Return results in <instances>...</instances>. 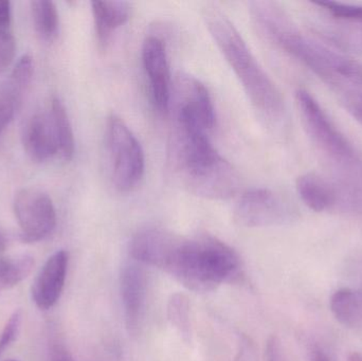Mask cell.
I'll list each match as a JSON object with an SVG mask.
<instances>
[{
    "instance_id": "7c38bea8",
    "label": "cell",
    "mask_w": 362,
    "mask_h": 361,
    "mask_svg": "<svg viewBox=\"0 0 362 361\" xmlns=\"http://www.w3.org/2000/svg\"><path fill=\"white\" fill-rule=\"evenodd\" d=\"M69 254L59 250L45 263L32 286V299L42 311L52 309L61 298L67 278Z\"/></svg>"
},
{
    "instance_id": "6da1fadb",
    "label": "cell",
    "mask_w": 362,
    "mask_h": 361,
    "mask_svg": "<svg viewBox=\"0 0 362 361\" xmlns=\"http://www.w3.org/2000/svg\"><path fill=\"white\" fill-rule=\"evenodd\" d=\"M168 163L174 179L187 192L206 199H231L240 188V175L206 137V131L174 122Z\"/></svg>"
},
{
    "instance_id": "ac0fdd59",
    "label": "cell",
    "mask_w": 362,
    "mask_h": 361,
    "mask_svg": "<svg viewBox=\"0 0 362 361\" xmlns=\"http://www.w3.org/2000/svg\"><path fill=\"white\" fill-rule=\"evenodd\" d=\"M329 307L342 326L362 330V290H338L331 297Z\"/></svg>"
},
{
    "instance_id": "1f68e13d",
    "label": "cell",
    "mask_w": 362,
    "mask_h": 361,
    "mask_svg": "<svg viewBox=\"0 0 362 361\" xmlns=\"http://www.w3.org/2000/svg\"><path fill=\"white\" fill-rule=\"evenodd\" d=\"M6 244L8 243H6V237H4V233L0 230V254H2V252L6 249Z\"/></svg>"
},
{
    "instance_id": "9a60e30c",
    "label": "cell",
    "mask_w": 362,
    "mask_h": 361,
    "mask_svg": "<svg viewBox=\"0 0 362 361\" xmlns=\"http://www.w3.org/2000/svg\"><path fill=\"white\" fill-rule=\"evenodd\" d=\"M23 144L32 160L44 162L57 155V143L50 114H35L27 121Z\"/></svg>"
},
{
    "instance_id": "7402d4cb",
    "label": "cell",
    "mask_w": 362,
    "mask_h": 361,
    "mask_svg": "<svg viewBox=\"0 0 362 361\" xmlns=\"http://www.w3.org/2000/svg\"><path fill=\"white\" fill-rule=\"evenodd\" d=\"M168 317L183 337L189 336V303L182 294H175L168 304Z\"/></svg>"
},
{
    "instance_id": "8fae6325",
    "label": "cell",
    "mask_w": 362,
    "mask_h": 361,
    "mask_svg": "<svg viewBox=\"0 0 362 361\" xmlns=\"http://www.w3.org/2000/svg\"><path fill=\"white\" fill-rule=\"evenodd\" d=\"M146 271L141 264L134 262L125 265L121 271L120 290L124 309L125 324L129 334L137 335L146 309Z\"/></svg>"
},
{
    "instance_id": "cb8c5ba5",
    "label": "cell",
    "mask_w": 362,
    "mask_h": 361,
    "mask_svg": "<svg viewBox=\"0 0 362 361\" xmlns=\"http://www.w3.org/2000/svg\"><path fill=\"white\" fill-rule=\"evenodd\" d=\"M21 324H23V313L18 309L8 318V322L0 334V358L16 341L21 332Z\"/></svg>"
},
{
    "instance_id": "ffe728a7",
    "label": "cell",
    "mask_w": 362,
    "mask_h": 361,
    "mask_svg": "<svg viewBox=\"0 0 362 361\" xmlns=\"http://www.w3.org/2000/svg\"><path fill=\"white\" fill-rule=\"evenodd\" d=\"M34 27L42 40H52L59 31V12L54 2L35 0L31 2Z\"/></svg>"
},
{
    "instance_id": "7a4b0ae2",
    "label": "cell",
    "mask_w": 362,
    "mask_h": 361,
    "mask_svg": "<svg viewBox=\"0 0 362 361\" xmlns=\"http://www.w3.org/2000/svg\"><path fill=\"white\" fill-rule=\"evenodd\" d=\"M250 13L259 29L276 46L332 86L362 87V64L331 50L295 29L280 8L268 1H253Z\"/></svg>"
},
{
    "instance_id": "83f0119b",
    "label": "cell",
    "mask_w": 362,
    "mask_h": 361,
    "mask_svg": "<svg viewBox=\"0 0 362 361\" xmlns=\"http://www.w3.org/2000/svg\"><path fill=\"white\" fill-rule=\"evenodd\" d=\"M234 361H257V351L250 339L247 337L243 338L238 356Z\"/></svg>"
},
{
    "instance_id": "5bb4252c",
    "label": "cell",
    "mask_w": 362,
    "mask_h": 361,
    "mask_svg": "<svg viewBox=\"0 0 362 361\" xmlns=\"http://www.w3.org/2000/svg\"><path fill=\"white\" fill-rule=\"evenodd\" d=\"M33 76V61L30 55H23L17 61L10 78L0 87V136L10 124L23 100Z\"/></svg>"
},
{
    "instance_id": "3957f363",
    "label": "cell",
    "mask_w": 362,
    "mask_h": 361,
    "mask_svg": "<svg viewBox=\"0 0 362 361\" xmlns=\"http://www.w3.org/2000/svg\"><path fill=\"white\" fill-rule=\"evenodd\" d=\"M204 18L217 48L240 81L255 110L269 118H280L284 112L282 95L259 65L235 25L213 6L204 10Z\"/></svg>"
},
{
    "instance_id": "4dcf8cb0",
    "label": "cell",
    "mask_w": 362,
    "mask_h": 361,
    "mask_svg": "<svg viewBox=\"0 0 362 361\" xmlns=\"http://www.w3.org/2000/svg\"><path fill=\"white\" fill-rule=\"evenodd\" d=\"M312 361H331L329 356L325 353L321 349L314 350L313 352Z\"/></svg>"
},
{
    "instance_id": "d6a6232c",
    "label": "cell",
    "mask_w": 362,
    "mask_h": 361,
    "mask_svg": "<svg viewBox=\"0 0 362 361\" xmlns=\"http://www.w3.org/2000/svg\"><path fill=\"white\" fill-rule=\"evenodd\" d=\"M349 361H362V354L358 352H353L349 356Z\"/></svg>"
},
{
    "instance_id": "e0dca14e",
    "label": "cell",
    "mask_w": 362,
    "mask_h": 361,
    "mask_svg": "<svg viewBox=\"0 0 362 361\" xmlns=\"http://www.w3.org/2000/svg\"><path fill=\"white\" fill-rule=\"evenodd\" d=\"M95 34L101 46H106L112 34L129 18L131 6L125 1H93Z\"/></svg>"
},
{
    "instance_id": "44dd1931",
    "label": "cell",
    "mask_w": 362,
    "mask_h": 361,
    "mask_svg": "<svg viewBox=\"0 0 362 361\" xmlns=\"http://www.w3.org/2000/svg\"><path fill=\"white\" fill-rule=\"evenodd\" d=\"M34 260L29 256L0 258V292L18 285L31 273Z\"/></svg>"
},
{
    "instance_id": "52a82bcc",
    "label": "cell",
    "mask_w": 362,
    "mask_h": 361,
    "mask_svg": "<svg viewBox=\"0 0 362 361\" xmlns=\"http://www.w3.org/2000/svg\"><path fill=\"white\" fill-rule=\"evenodd\" d=\"M169 112L174 122L208 131L214 126L215 110L210 93L195 76L178 73L172 83Z\"/></svg>"
},
{
    "instance_id": "4316f807",
    "label": "cell",
    "mask_w": 362,
    "mask_h": 361,
    "mask_svg": "<svg viewBox=\"0 0 362 361\" xmlns=\"http://www.w3.org/2000/svg\"><path fill=\"white\" fill-rule=\"evenodd\" d=\"M266 361H286L284 350L280 339L276 336H272L266 343Z\"/></svg>"
},
{
    "instance_id": "2e32d148",
    "label": "cell",
    "mask_w": 362,
    "mask_h": 361,
    "mask_svg": "<svg viewBox=\"0 0 362 361\" xmlns=\"http://www.w3.org/2000/svg\"><path fill=\"white\" fill-rule=\"evenodd\" d=\"M297 192L301 201L315 212L337 209V186L335 182L327 180L317 174L308 173L297 180Z\"/></svg>"
},
{
    "instance_id": "f546056e",
    "label": "cell",
    "mask_w": 362,
    "mask_h": 361,
    "mask_svg": "<svg viewBox=\"0 0 362 361\" xmlns=\"http://www.w3.org/2000/svg\"><path fill=\"white\" fill-rule=\"evenodd\" d=\"M52 361H74L72 360L71 356L67 353V352L64 351L62 349H57V351L54 352V355H53Z\"/></svg>"
},
{
    "instance_id": "484cf974",
    "label": "cell",
    "mask_w": 362,
    "mask_h": 361,
    "mask_svg": "<svg viewBox=\"0 0 362 361\" xmlns=\"http://www.w3.org/2000/svg\"><path fill=\"white\" fill-rule=\"evenodd\" d=\"M344 105L349 114L362 125V93L355 90L346 93Z\"/></svg>"
},
{
    "instance_id": "f1b7e54d",
    "label": "cell",
    "mask_w": 362,
    "mask_h": 361,
    "mask_svg": "<svg viewBox=\"0 0 362 361\" xmlns=\"http://www.w3.org/2000/svg\"><path fill=\"white\" fill-rule=\"evenodd\" d=\"M12 29V6L8 0H0V30Z\"/></svg>"
},
{
    "instance_id": "4fadbf2b",
    "label": "cell",
    "mask_w": 362,
    "mask_h": 361,
    "mask_svg": "<svg viewBox=\"0 0 362 361\" xmlns=\"http://www.w3.org/2000/svg\"><path fill=\"white\" fill-rule=\"evenodd\" d=\"M177 237L165 229H144L132 239L129 254L139 264L163 269Z\"/></svg>"
},
{
    "instance_id": "9c48e42d",
    "label": "cell",
    "mask_w": 362,
    "mask_h": 361,
    "mask_svg": "<svg viewBox=\"0 0 362 361\" xmlns=\"http://www.w3.org/2000/svg\"><path fill=\"white\" fill-rule=\"evenodd\" d=\"M284 201L269 189L257 188L245 192L234 208V220L247 228L274 226L288 218Z\"/></svg>"
},
{
    "instance_id": "603a6c76",
    "label": "cell",
    "mask_w": 362,
    "mask_h": 361,
    "mask_svg": "<svg viewBox=\"0 0 362 361\" xmlns=\"http://www.w3.org/2000/svg\"><path fill=\"white\" fill-rule=\"evenodd\" d=\"M315 4L327 11V13L341 20L358 21L362 23V6L361 4H344V2L317 1Z\"/></svg>"
},
{
    "instance_id": "30bf717a",
    "label": "cell",
    "mask_w": 362,
    "mask_h": 361,
    "mask_svg": "<svg viewBox=\"0 0 362 361\" xmlns=\"http://www.w3.org/2000/svg\"><path fill=\"white\" fill-rule=\"evenodd\" d=\"M142 61L150 81L153 103L161 114H168L171 100V74L165 44L157 36L146 38L142 47Z\"/></svg>"
},
{
    "instance_id": "836d02e7",
    "label": "cell",
    "mask_w": 362,
    "mask_h": 361,
    "mask_svg": "<svg viewBox=\"0 0 362 361\" xmlns=\"http://www.w3.org/2000/svg\"><path fill=\"white\" fill-rule=\"evenodd\" d=\"M6 361H17V360H6Z\"/></svg>"
},
{
    "instance_id": "8992f818",
    "label": "cell",
    "mask_w": 362,
    "mask_h": 361,
    "mask_svg": "<svg viewBox=\"0 0 362 361\" xmlns=\"http://www.w3.org/2000/svg\"><path fill=\"white\" fill-rule=\"evenodd\" d=\"M296 101L306 131L318 148L340 167L361 162L356 150L312 93L298 89Z\"/></svg>"
},
{
    "instance_id": "d4e9b609",
    "label": "cell",
    "mask_w": 362,
    "mask_h": 361,
    "mask_svg": "<svg viewBox=\"0 0 362 361\" xmlns=\"http://www.w3.org/2000/svg\"><path fill=\"white\" fill-rule=\"evenodd\" d=\"M16 42L13 30H0V73L6 71L14 61Z\"/></svg>"
},
{
    "instance_id": "ba28073f",
    "label": "cell",
    "mask_w": 362,
    "mask_h": 361,
    "mask_svg": "<svg viewBox=\"0 0 362 361\" xmlns=\"http://www.w3.org/2000/svg\"><path fill=\"white\" fill-rule=\"evenodd\" d=\"M14 213L23 243L46 239L57 226V211L52 199L37 189H23L17 193Z\"/></svg>"
},
{
    "instance_id": "d6986e66",
    "label": "cell",
    "mask_w": 362,
    "mask_h": 361,
    "mask_svg": "<svg viewBox=\"0 0 362 361\" xmlns=\"http://www.w3.org/2000/svg\"><path fill=\"white\" fill-rule=\"evenodd\" d=\"M51 119L57 143V155L64 160H71L76 150L74 131L67 110L61 100L54 97L51 104Z\"/></svg>"
},
{
    "instance_id": "5b68a950",
    "label": "cell",
    "mask_w": 362,
    "mask_h": 361,
    "mask_svg": "<svg viewBox=\"0 0 362 361\" xmlns=\"http://www.w3.org/2000/svg\"><path fill=\"white\" fill-rule=\"evenodd\" d=\"M106 143L112 165V177L120 192L134 190L146 171V157L141 144L124 121L110 114L106 124Z\"/></svg>"
},
{
    "instance_id": "277c9868",
    "label": "cell",
    "mask_w": 362,
    "mask_h": 361,
    "mask_svg": "<svg viewBox=\"0 0 362 361\" xmlns=\"http://www.w3.org/2000/svg\"><path fill=\"white\" fill-rule=\"evenodd\" d=\"M240 258L231 247L208 235L178 237L163 271L195 292H208L238 271Z\"/></svg>"
}]
</instances>
